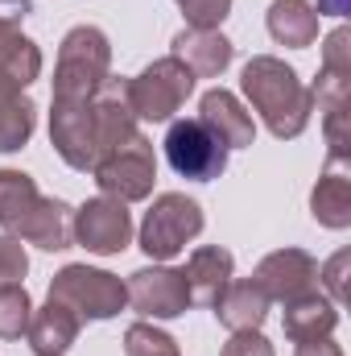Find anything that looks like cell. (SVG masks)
<instances>
[{
	"mask_svg": "<svg viewBox=\"0 0 351 356\" xmlns=\"http://www.w3.org/2000/svg\"><path fill=\"white\" fill-rule=\"evenodd\" d=\"M0 75L12 79L17 88H29L42 75V54L37 46L17 29V21L0 17Z\"/></svg>",
	"mask_w": 351,
	"mask_h": 356,
	"instance_id": "cell-19",
	"label": "cell"
},
{
	"mask_svg": "<svg viewBox=\"0 0 351 356\" xmlns=\"http://www.w3.org/2000/svg\"><path fill=\"white\" fill-rule=\"evenodd\" d=\"M186 277V290H190V302L198 307H215L232 282V253L219 249V245H207L190 257V266L182 269Z\"/></svg>",
	"mask_w": 351,
	"mask_h": 356,
	"instance_id": "cell-15",
	"label": "cell"
},
{
	"mask_svg": "<svg viewBox=\"0 0 351 356\" xmlns=\"http://www.w3.org/2000/svg\"><path fill=\"white\" fill-rule=\"evenodd\" d=\"M298 356H343V353L323 336V340H306V344H298Z\"/></svg>",
	"mask_w": 351,
	"mask_h": 356,
	"instance_id": "cell-29",
	"label": "cell"
},
{
	"mask_svg": "<svg viewBox=\"0 0 351 356\" xmlns=\"http://www.w3.org/2000/svg\"><path fill=\"white\" fill-rule=\"evenodd\" d=\"M198 120L228 145V149H240V145H252V137H257V124H252V112H244L240 108V99L232 95V91L215 88L203 95V112H198Z\"/></svg>",
	"mask_w": 351,
	"mask_h": 356,
	"instance_id": "cell-13",
	"label": "cell"
},
{
	"mask_svg": "<svg viewBox=\"0 0 351 356\" xmlns=\"http://www.w3.org/2000/svg\"><path fill=\"white\" fill-rule=\"evenodd\" d=\"M124 353L128 356H182L174 340L166 332H157L153 323H132L124 332Z\"/></svg>",
	"mask_w": 351,
	"mask_h": 356,
	"instance_id": "cell-24",
	"label": "cell"
},
{
	"mask_svg": "<svg viewBox=\"0 0 351 356\" xmlns=\"http://www.w3.org/2000/svg\"><path fill=\"white\" fill-rule=\"evenodd\" d=\"M33 302L25 286H0V340H21L29 332Z\"/></svg>",
	"mask_w": 351,
	"mask_h": 356,
	"instance_id": "cell-23",
	"label": "cell"
},
{
	"mask_svg": "<svg viewBox=\"0 0 351 356\" xmlns=\"http://www.w3.org/2000/svg\"><path fill=\"white\" fill-rule=\"evenodd\" d=\"M50 298L67 302L79 319H112L120 315V307L128 302V286L103 269L91 266H67L62 273H54L50 282Z\"/></svg>",
	"mask_w": 351,
	"mask_h": 356,
	"instance_id": "cell-4",
	"label": "cell"
},
{
	"mask_svg": "<svg viewBox=\"0 0 351 356\" xmlns=\"http://www.w3.org/2000/svg\"><path fill=\"white\" fill-rule=\"evenodd\" d=\"M50 141L62 154L71 170H95L99 145H95V120H91V99H54L50 112Z\"/></svg>",
	"mask_w": 351,
	"mask_h": 356,
	"instance_id": "cell-10",
	"label": "cell"
},
{
	"mask_svg": "<svg viewBox=\"0 0 351 356\" xmlns=\"http://www.w3.org/2000/svg\"><path fill=\"white\" fill-rule=\"evenodd\" d=\"M178 4H182L190 29H219V21L232 8V0H178Z\"/></svg>",
	"mask_w": 351,
	"mask_h": 356,
	"instance_id": "cell-25",
	"label": "cell"
},
{
	"mask_svg": "<svg viewBox=\"0 0 351 356\" xmlns=\"http://www.w3.org/2000/svg\"><path fill=\"white\" fill-rule=\"evenodd\" d=\"M244 95H248V104L257 108L264 116V124H268V133L273 137H298L302 129H306V120H310V108H314V99H310V88H302V79L281 63V58H252L248 67H244Z\"/></svg>",
	"mask_w": 351,
	"mask_h": 356,
	"instance_id": "cell-2",
	"label": "cell"
},
{
	"mask_svg": "<svg viewBox=\"0 0 351 356\" xmlns=\"http://www.w3.org/2000/svg\"><path fill=\"white\" fill-rule=\"evenodd\" d=\"M268 294V302H293L302 294H314L318 286V261L302 249H281V253H268L261 266H257V277H252Z\"/></svg>",
	"mask_w": 351,
	"mask_h": 356,
	"instance_id": "cell-11",
	"label": "cell"
},
{
	"mask_svg": "<svg viewBox=\"0 0 351 356\" xmlns=\"http://www.w3.org/2000/svg\"><path fill=\"white\" fill-rule=\"evenodd\" d=\"M166 158L182 178L211 182L228 170V145L203 120H174L166 133Z\"/></svg>",
	"mask_w": 351,
	"mask_h": 356,
	"instance_id": "cell-8",
	"label": "cell"
},
{
	"mask_svg": "<svg viewBox=\"0 0 351 356\" xmlns=\"http://www.w3.org/2000/svg\"><path fill=\"white\" fill-rule=\"evenodd\" d=\"M33 104L21 95V88L12 79L0 75V154H12L29 141L33 133Z\"/></svg>",
	"mask_w": 351,
	"mask_h": 356,
	"instance_id": "cell-21",
	"label": "cell"
},
{
	"mask_svg": "<svg viewBox=\"0 0 351 356\" xmlns=\"http://www.w3.org/2000/svg\"><path fill=\"white\" fill-rule=\"evenodd\" d=\"M0 228L46 249H71V207L37 195L33 178L21 170H0Z\"/></svg>",
	"mask_w": 351,
	"mask_h": 356,
	"instance_id": "cell-1",
	"label": "cell"
},
{
	"mask_svg": "<svg viewBox=\"0 0 351 356\" xmlns=\"http://www.w3.org/2000/svg\"><path fill=\"white\" fill-rule=\"evenodd\" d=\"M174 58L194 79H211L232 63V42L219 29H182L174 38Z\"/></svg>",
	"mask_w": 351,
	"mask_h": 356,
	"instance_id": "cell-14",
	"label": "cell"
},
{
	"mask_svg": "<svg viewBox=\"0 0 351 356\" xmlns=\"http://www.w3.org/2000/svg\"><path fill=\"white\" fill-rule=\"evenodd\" d=\"M95 182L103 195L120 199V203H132V199H145L153 191V178H157V162H153V145L137 133L128 145L103 154L95 162Z\"/></svg>",
	"mask_w": 351,
	"mask_h": 356,
	"instance_id": "cell-6",
	"label": "cell"
},
{
	"mask_svg": "<svg viewBox=\"0 0 351 356\" xmlns=\"http://www.w3.org/2000/svg\"><path fill=\"white\" fill-rule=\"evenodd\" d=\"M128 302L149 315V319H174L190 307V290H186V277L178 269H137L132 282H128Z\"/></svg>",
	"mask_w": 351,
	"mask_h": 356,
	"instance_id": "cell-12",
	"label": "cell"
},
{
	"mask_svg": "<svg viewBox=\"0 0 351 356\" xmlns=\"http://www.w3.org/2000/svg\"><path fill=\"white\" fill-rule=\"evenodd\" d=\"M343 269H348V253H339L331 266L318 273V277H327V286H331V294H335V298H343Z\"/></svg>",
	"mask_w": 351,
	"mask_h": 356,
	"instance_id": "cell-28",
	"label": "cell"
},
{
	"mask_svg": "<svg viewBox=\"0 0 351 356\" xmlns=\"http://www.w3.org/2000/svg\"><path fill=\"white\" fill-rule=\"evenodd\" d=\"M211 311H215L219 323L232 327V332H257V327L264 323V311H268V294H264L252 277H244V282H228L223 298H219Z\"/></svg>",
	"mask_w": 351,
	"mask_h": 356,
	"instance_id": "cell-17",
	"label": "cell"
},
{
	"mask_svg": "<svg viewBox=\"0 0 351 356\" xmlns=\"http://www.w3.org/2000/svg\"><path fill=\"white\" fill-rule=\"evenodd\" d=\"M268 33L281 46L306 50L318 38V13L306 0H273V8H268Z\"/></svg>",
	"mask_w": 351,
	"mask_h": 356,
	"instance_id": "cell-20",
	"label": "cell"
},
{
	"mask_svg": "<svg viewBox=\"0 0 351 356\" xmlns=\"http://www.w3.org/2000/svg\"><path fill=\"white\" fill-rule=\"evenodd\" d=\"M310 207H314V220H318V224H327V228H348L351 224V178L331 166V175L318 178V186H314V195H310Z\"/></svg>",
	"mask_w": 351,
	"mask_h": 356,
	"instance_id": "cell-22",
	"label": "cell"
},
{
	"mask_svg": "<svg viewBox=\"0 0 351 356\" xmlns=\"http://www.w3.org/2000/svg\"><path fill=\"white\" fill-rule=\"evenodd\" d=\"M25 269H29V257H25L21 241L17 236H0V286H21Z\"/></svg>",
	"mask_w": 351,
	"mask_h": 356,
	"instance_id": "cell-26",
	"label": "cell"
},
{
	"mask_svg": "<svg viewBox=\"0 0 351 356\" xmlns=\"http://www.w3.org/2000/svg\"><path fill=\"white\" fill-rule=\"evenodd\" d=\"M128 236H132L128 207L112 195L91 199L71 216V241H79L87 253H99V257L120 253V249H128Z\"/></svg>",
	"mask_w": 351,
	"mask_h": 356,
	"instance_id": "cell-9",
	"label": "cell"
},
{
	"mask_svg": "<svg viewBox=\"0 0 351 356\" xmlns=\"http://www.w3.org/2000/svg\"><path fill=\"white\" fill-rule=\"evenodd\" d=\"M335 323H339V311H335L327 298H318V290H314V294H302V298H293V302H285V336H289L293 344L323 340V336L335 332Z\"/></svg>",
	"mask_w": 351,
	"mask_h": 356,
	"instance_id": "cell-18",
	"label": "cell"
},
{
	"mask_svg": "<svg viewBox=\"0 0 351 356\" xmlns=\"http://www.w3.org/2000/svg\"><path fill=\"white\" fill-rule=\"evenodd\" d=\"M29 344H33V353L37 356H62L71 344H75V336H79V315L67 307V302H46L33 319H29Z\"/></svg>",
	"mask_w": 351,
	"mask_h": 356,
	"instance_id": "cell-16",
	"label": "cell"
},
{
	"mask_svg": "<svg viewBox=\"0 0 351 356\" xmlns=\"http://www.w3.org/2000/svg\"><path fill=\"white\" fill-rule=\"evenodd\" d=\"M108 38L95 25H79L62 38L58 71H54V99H91L95 88L108 79Z\"/></svg>",
	"mask_w": 351,
	"mask_h": 356,
	"instance_id": "cell-3",
	"label": "cell"
},
{
	"mask_svg": "<svg viewBox=\"0 0 351 356\" xmlns=\"http://www.w3.org/2000/svg\"><path fill=\"white\" fill-rule=\"evenodd\" d=\"M203 232V207L186 195H162L141 224V249L153 261H170Z\"/></svg>",
	"mask_w": 351,
	"mask_h": 356,
	"instance_id": "cell-5",
	"label": "cell"
},
{
	"mask_svg": "<svg viewBox=\"0 0 351 356\" xmlns=\"http://www.w3.org/2000/svg\"><path fill=\"white\" fill-rule=\"evenodd\" d=\"M190 88H194V75L170 54V58L145 67V71L128 83V104H132V112H137L141 120H153V124H157V120H170L178 108L186 104Z\"/></svg>",
	"mask_w": 351,
	"mask_h": 356,
	"instance_id": "cell-7",
	"label": "cell"
},
{
	"mask_svg": "<svg viewBox=\"0 0 351 356\" xmlns=\"http://www.w3.org/2000/svg\"><path fill=\"white\" fill-rule=\"evenodd\" d=\"M219 356H273V348H268V340H264L261 332H236V336L223 344Z\"/></svg>",
	"mask_w": 351,
	"mask_h": 356,
	"instance_id": "cell-27",
	"label": "cell"
}]
</instances>
